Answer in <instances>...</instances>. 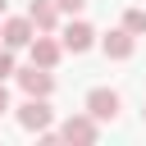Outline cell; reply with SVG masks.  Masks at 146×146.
Returning a JSON list of instances; mask_svg holds the SVG:
<instances>
[{
    "label": "cell",
    "instance_id": "obj_1",
    "mask_svg": "<svg viewBox=\"0 0 146 146\" xmlns=\"http://www.w3.org/2000/svg\"><path fill=\"white\" fill-rule=\"evenodd\" d=\"M14 119H18V128H23V132H46V128L55 123L50 96H27V100L14 110Z\"/></svg>",
    "mask_w": 146,
    "mask_h": 146
},
{
    "label": "cell",
    "instance_id": "obj_2",
    "mask_svg": "<svg viewBox=\"0 0 146 146\" xmlns=\"http://www.w3.org/2000/svg\"><path fill=\"white\" fill-rule=\"evenodd\" d=\"M96 41H100V36H96V27H91L87 18H68V23L59 27V46H64L68 55H87Z\"/></svg>",
    "mask_w": 146,
    "mask_h": 146
},
{
    "label": "cell",
    "instance_id": "obj_3",
    "mask_svg": "<svg viewBox=\"0 0 146 146\" xmlns=\"http://www.w3.org/2000/svg\"><path fill=\"white\" fill-rule=\"evenodd\" d=\"M55 132H59V141H73V146H91V141L100 137V123H96V119L82 110V114H68V119H64Z\"/></svg>",
    "mask_w": 146,
    "mask_h": 146
},
{
    "label": "cell",
    "instance_id": "obj_4",
    "mask_svg": "<svg viewBox=\"0 0 146 146\" xmlns=\"http://www.w3.org/2000/svg\"><path fill=\"white\" fill-rule=\"evenodd\" d=\"M82 110H87L96 123H114V119H119V91H110V87H91L87 100H82Z\"/></svg>",
    "mask_w": 146,
    "mask_h": 146
},
{
    "label": "cell",
    "instance_id": "obj_5",
    "mask_svg": "<svg viewBox=\"0 0 146 146\" xmlns=\"http://www.w3.org/2000/svg\"><path fill=\"white\" fill-rule=\"evenodd\" d=\"M14 78H18L23 96H50V91H55V73H50V68H41V64L14 68Z\"/></svg>",
    "mask_w": 146,
    "mask_h": 146
},
{
    "label": "cell",
    "instance_id": "obj_6",
    "mask_svg": "<svg viewBox=\"0 0 146 146\" xmlns=\"http://www.w3.org/2000/svg\"><path fill=\"white\" fill-rule=\"evenodd\" d=\"M27 55H32V64H41V68H55V64H59V55H64V46H59L50 32H36V36L27 41Z\"/></svg>",
    "mask_w": 146,
    "mask_h": 146
},
{
    "label": "cell",
    "instance_id": "obj_7",
    "mask_svg": "<svg viewBox=\"0 0 146 146\" xmlns=\"http://www.w3.org/2000/svg\"><path fill=\"white\" fill-rule=\"evenodd\" d=\"M32 36H36V27H32V18H27V14H23V18H5V23H0V41H5L9 50H23Z\"/></svg>",
    "mask_w": 146,
    "mask_h": 146
},
{
    "label": "cell",
    "instance_id": "obj_8",
    "mask_svg": "<svg viewBox=\"0 0 146 146\" xmlns=\"http://www.w3.org/2000/svg\"><path fill=\"white\" fill-rule=\"evenodd\" d=\"M100 50H105L110 59H132V50H137V36H132L128 27H110V32L100 36Z\"/></svg>",
    "mask_w": 146,
    "mask_h": 146
},
{
    "label": "cell",
    "instance_id": "obj_9",
    "mask_svg": "<svg viewBox=\"0 0 146 146\" xmlns=\"http://www.w3.org/2000/svg\"><path fill=\"white\" fill-rule=\"evenodd\" d=\"M27 18H32L36 32H55V27H59V9H55V0H32V5H27Z\"/></svg>",
    "mask_w": 146,
    "mask_h": 146
},
{
    "label": "cell",
    "instance_id": "obj_10",
    "mask_svg": "<svg viewBox=\"0 0 146 146\" xmlns=\"http://www.w3.org/2000/svg\"><path fill=\"white\" fill-rule=\"evenodd\" d=\"M123 27H128L132 36H146V9H128V14H123Z\"/></svg>",
    "mask_w": 146,
    "mask_h": 146
},
{
    "label": "cell",
    "instance_id": "obj_11",
    "mask_svg": "<svg viewBox=\"0 0 146 146\" xmlns=\"http://www.w3.org/2000/svg\"><path fill=\"white\" fill-rule=\"evenodd\" d=\"M14 68H18V64H14V50L5 46V50H0V82H5V78H14Z\"/></svg>",
    "mask_w": 146,
    "mask_h": 146
},
{
    "label": "cell",
    "instance_id": "obj_12",
    "mask_svg": "<svg viewBox=\"0 0 146 146\" xmlns=\"http://www.w3.org/2000/svg\"><path fill=\"white\" fill-rule=\"evenodd\" d=\"M55 9H59V14H82L87 0H55Z\"/></svg>",
    "mask_w": 146,
    "mask_h": 146
},
{
    "label": "cell",
    "instance_id": "obj_13",
    "mask_svg": "<svg viewBox=\"0 0 146 146\" xmlns=\"http://www.w3.org/2000/svg\"><path fill=\"white\" fill-rule=\"evenodd\" d=\"M5 110H14V105H9V91H5V82H0V114H5Z\"/></svg>",
    "mask_w": 146,
    "mask_h": 146
},
{
    "label": "cell",
    "instance_id": "obj_14",
    "mask_svg": "<svg viewBox=\"0 0 146 146\" xmlns=\"http://www.w3.org/2000/svg\"><path fill=\"white\" fill-rule=\"evenodd\" d=\"M5 9H9V0H0V14H5Z\"/></svg>",
    "mask_w": 146,
    "mask_h": 146
},
{
    "label": "cell",
    "instance_id": "obj_15",
    "mask_svg": "<svg viewBox=\"0 0 146 146\" xmlns=\"http://www.w3.org/2000/svg\"><path fill=\"white\" fill-rule=\"evenodd\" d=\"M141 119H146V110H141Z\"/></svg>",
    "mask_w": 146,
    "mask_h": 146
}]
</instances>
